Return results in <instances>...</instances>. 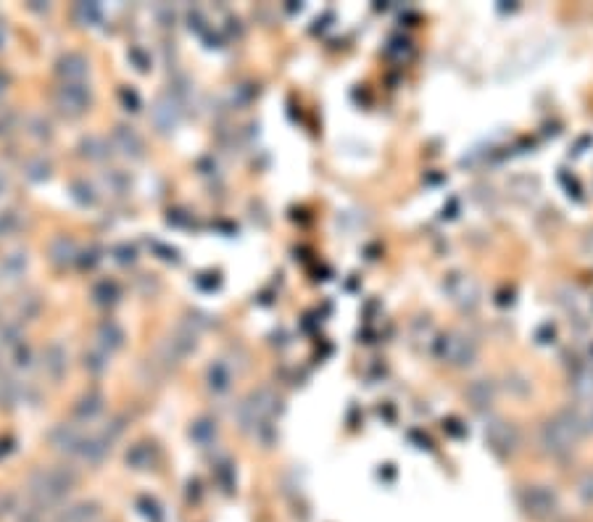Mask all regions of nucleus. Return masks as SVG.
<instances>
[{"instance_id":"nucleus-4","label":"nucleus","mask_w":593,"mask_h":522,"mask_svg":"<svg viewBox=\"0 0 593 522\" xmlns=\"http://www.w3.org/2000/svg\"><path fill=\"white\" fill-rule=\"evenodd\" d=\"M59 71L66 77V80H82L84 74H87V61L82 56H77V53H69V56H63L59 61Z\"/></svg>"},{"instance_id":"nucleus-2","label":"nucleus","mask_w":593,"mask_h":522,"mask_svg":"<svg viewBox=\"0 0 593 522\" xmlns=\"http://www.w3.org/2000/svg\"><path fill=\"white\" fill-rule=\"evenodd\" d=\"M438 356L443 361L453 364V367H467V364H472L474 356H477V345L467 335L451 332V335L438 341Z\"/></svg>"},{"instance_id":"nucleus-3","label":"nucleus","mask_w":593,"mask_h":522,"mask_svg":"<svg viewBox=\"0 0 593 522\" xmlns=\"http://www.w3.org/2000/svg\"><path fill=\"white\" fill-rule=\"evenodd\" d=\"M488 440H490L493 449L511 451L514 449V443H517V433H514L506 422H496V425H490V430H488Z\"/></svg>"},{"instance_id":"nucleus-6","label":"nucleus","mask_w":593,"mask_h":522,"mask_svg":"<svg viewBox=\"0 0 593 522\" xmlns=\"http://www.w3.org/2000/svg\"><path fill=\"white\" fill-rule=\"evenodd\" d=\"M100 338H106L103 343H106L108 348H121V343H124V332L119 330L114 322H108V325L100 327Z\"/></svg>"},{"instance_id":"nucleus-1","label":"nucleus","mask_w":593,"mask_h":522,"mask_svg":"<svg viewBox=\"0 0 593 522\" xmlns=\"http://www.w3.org/2000/svg\"><path fill=\"white\" fill-rule=\"evenodd\" d=\"M583 435H585V425H583L580 409H564V412H559V415H554L541 425L538 440H541L546 454L567 456L569 451L578 446V440Z\"/></svg>"},{"instance_id":"nucleus-8","label":"nucleus","mask_w":593,"mask_h":522,"mask_svg":"<svg viewBox=\"0 0 593 522\" xmlns=\"http://www.w3.org/2000/svg\"><path fill=\"white\" fill-rule=\"evenodd\" d=\"M209 380H211V388H216V391H227V388H230V372H227V369H222L219 364H216V367H211V372H209Z\"/></svg>"},{"instance_id":"nucleus-5","label":"nucleus","mask_w":593,"mask_h":522,"mask_svg":"<svg viewBox=\"0 0 593 522\" xmlns=\"http://www.w3.org/2000/svg\"><path fill=\"white\" fill-rule=\"evenodd\" d=\"M572 391H575L578 398H585V401L593 398V369L575 375V380H572Z\"/></svg>"},{"instance_id":"nucleus-9","label":"nucleus","mask_w":593,"mask_h":522,"mask_svg":"<svg viewBox=\"0 0 593 522\" xmlns=\"http://www.w3.org/2000/svg\"><path fill=\"white\" fill-rule=\"evenodd\" d=\"M580 496L588 498V501H593V472H588L580 480Z\"/></svg>"},{"instance_id":"nucleus-7","label":"nucleus","mask_w":593,"mask_h":522,"mask_svg":"<svg viewBox=\"0 0 593 522\" xmlns=\"http://www.w3.org/2000/svg\"><path fill=\"white\" fill-rule=\"evenodd\" d=\"M103 409V398H98V396H93V398H84V401L77 403V415L82 417V419H93L98 412Z\"/></svg>"}]
</instances>
